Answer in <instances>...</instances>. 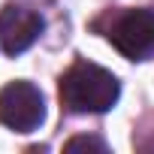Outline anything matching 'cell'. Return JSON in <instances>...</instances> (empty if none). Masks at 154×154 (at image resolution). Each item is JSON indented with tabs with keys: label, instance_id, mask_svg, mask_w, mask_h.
<instances>
[{
	"label": "cell",
	"instance_id": "cell-1",
	"mask_svg": "<svg viewBox=\"0 0 154 154\" xmlns=\"http://www.w3.org/2000/svg\"><path fill=\"white\" fill-rule=\"evenodd\" d=\"M118 94H121L118 79L109 69H103L97 63H88V60L72 63L60 79V103L69 112H79V115L109 112L115 106Z\"/></svg>",
	"mask_w": 154,
	"mask_h": 154
},
{
	"label": "cell",
	"instance_id": "cell-4",
	"mask_svg": "<svg viewBox=\"0 0 154 154\" xmlns=\"http://www.w3.org/2000/svg\"><path fill=\"white\" fill-rule=\"evenodd\" d=\"M42 33V18L24 6H6L0 12V45L6 54H21Z\"/></svg>",
	"mask_w": 154,
	"mask_h": 154
},
{
	"label": "cell",
	"instance_id": "cell-3",
	"mask_svg": "<svg viewBox=\"0 0 154 154\" xmlns=\"http://www.w3.org/2000/svg\"><path fill=\"white\" fill-rule=\"evenodd\" d=\"M109 42L130 60L154 57V9H127L109 30Z\"/></svg>",
	"mask_w": 154,
	"mask_h": 154
},
{
	"label": "cell",
	"instance_id": "cell-2",
	"mask_svg": "<svg viewBox=\"0 0 154 154\" xmlns=\"http://www.w3.org/2000/svg\"><path fill=\"white\" fill-rule=\"evenodd\" d=\"M45 118V100L36 85L30 82H9L0 91V124L15 130V133H30L42 124Z\"/></svg>",
	"mask_w": 154,
	"mask_h": 154
},
{
	"label": "cell",
	"instance_id": "cell-5",
	"mask_svg": "<svg viewBox=\"0 0 154 154\" xmlns=\"http://www.w3.org/2000/svg\"><path fill=\"white\" fill-rule=\"evenodd\" d=\"M63 148H66L69 154H72V151H106V142L97 139V136H75V139H69Z\"/></svg>",
	"mask_w": 154,
	"mask_h": 154
}]
</instances>
